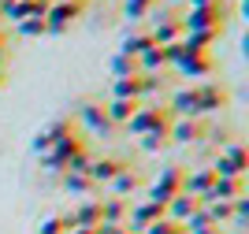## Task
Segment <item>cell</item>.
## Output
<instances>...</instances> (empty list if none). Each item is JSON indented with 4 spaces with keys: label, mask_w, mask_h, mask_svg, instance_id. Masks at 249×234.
Returning <instances> with one entry per match:
<instances>
[{
    "label": "cell",
    "mask_w": 249,
    "mask_h": 234,
    "mask_svg": "<svg viewBox=\"0 0 249 234\" xmlns=\"http://www.w3.org/2000/svg\"><path fill=\"white\" fill-rule=\"evenodd\" d=\"M4 45H8V34H4V30H0V52H4Z\"/></svg>",
    "instance_id": "f546056e"
},
{
    "label": "cell",
    "mask_w": 249,
    "mask_h": 234,
    "mask_svg": "<svg viewBox=\"0 0 249 234\" xmlns=\"http://www.w3.org/2000/svg\"><path fill=\"white\" fill-rule=\"evenodd\" d=\"M0 71H4V52H0Z\"/></svg>",
    "instance_id": "4dcf8cb0"
},
{
    "label": "cell",
    "mask_w": 249,
    "mask_h": 234,
    "mask_svg": "<svg viewBox=\"0 0 249 234\" xmlns=\"http://www.w3.org/2000/svg\"><path fill=\"white\" fill-rule=\"evenodd\" d=\"M149 37H153V45L167 49V45H175V41H182V26H178V22H153V30H149Z\"/></svg>",
    "instance_id": "ac0fdd59"
},
{
    "label": "cell",
    "mask_w": 249,
    "mask_h": 234,
    "mask_svg": "<svg viewBox=\"0 0 249 234\" xmlns=\"http://www.w3.org/2000/svg\"><path fill=\"white\" fill-rule=\"evenodd\" d=\"M138 108H142V101H123V97H112V104H108L104 112H108V119H112V123H126Z\"/></svg>",
    "instance_id": "d6986e66"
},
{
    "label": "cell",
    "mask_w": 249,
    "mask_h": 234,
    "mask_svg": "<svg viewBox=\"0 0 249 234\" xmlns=\"http://www.w3.org/2000/svg\"><path fill=\"white\" fill-rule=\"evenodd\" d=\"M201 208V201L197 197H190V194H175L171 201L164 204V212H167V219H175V223H186L190 216Z\"/></svg>",
    "instance_id": "8fae6325"
},
{
    "label": "cell",
    "mask_w": 249,
    "mask_h": 234,
    "mask_svg": "<svg viewBox=\"0 0 249 234\" xmlns=\"http://www.w3.org/2000/svg\"><path fill=\"white\" fill-rule=\"evenodd\" d=\"M63 190H67V194H78V197H93L101 186H97L86 171H67L63 175Z\"/></svg>",
    "instance_id": "e0dca14e"
},
{
    "label": "cell",
    "mask_w": 249,
    "mask_h": 234,
    "mask_svg": "<svg viewBox=\"0 0 249 234\" xmlns=\"http://www.w3.org/2000/svg\"><path fill=\"white\" fill-rule=\"evenodd\" d=\"M142 234H186V227H182V223H175V219H167V216H164V219L149 223Z\"/></svg>",
    "instance_id": "d4e9b609"
},
{
    "label": "cell",
    "mask_w": 249,
    "mask_h": 234,
    "mask_svg": "<svg viewBox=\"0 0 249 234\" xmlns=\"http://www.w3.org/2000/svg\"><path fill=\"white\" fill-rule=\"evenodd\" d=\"M149 45H153L149 30H130V34L123 37V49H119V52H126V56H142V52H145Z\"/></svg>",
    "instance_id": "ffe728a7"
},
{
    "label": "cell",
    "mask_w": 249,
    "mask_h": 234,
    "mask_svg": "<svg viewBox=\"0 0 249 234\" xmlns=\"http://www.w3.org/2000/svg\"><path fill=\"white\" fill-rule=\"evenodd\" d=\"M205 134H208V126L201 119H171V126H167V142L190 145V142H201Z\"/></svg>",
    "instance_id": "5b68a950"
},
{
    "label": "cell",
    "mask_w": 249,
    "mask_h": 234,
    "mask_svg": "<svg viewBox=\"0 0 249 234\" xmlns=\"http://www.w3.org/2000/svg\"><path fill=\"white\" fill-rule=\"evenodd\" d=\"M0 4H4V0H0Z\"/></svg>",
    "instance_id": "836d02e7"
},
{
    "label": "cell",
    "mask_w": 249,
    "mask_h": 234,
    "mask_svg": "<svg viewBox=\"0 0 249 234\" xmlns=\"http://www.w3.org/2000/svg\"><path fill=\"white\" fill-rule=\"evenodd\" d=\"M126 216H130V201H119V197L101 201V227H123Z\"/></svg>",
    "instance_id": "4fadbf2b"
},
{
    "label": "cell",
    "mask_w": 249,
    "mask_h": 234,
    "mask_svg": "<svg viewBox=\"0 0 249 234\" xmlns=\"http://www.w3.org/2000/svg\"><path fill=\"white\" fill-rule=\"evenodd\" d=\"M156 4H160V0H156Z\"/></svg>",
    "instance_id": "d6a6232c"
},
{
    "label": "cell",
    "mask_w": 249,
    "mask_h": 234,
    "mask_svg": "<svg viewBox=\"0 0 249 234\" xmlns=\"http://www.w3.org/2000/svg\"><path fill=\"white\" fill-rule=\"evenodd\" d=\"M182 34H197V30H223V11L205 8V11H186V19L178 22Z\"/></svg>",
    "instance_id": "277c9868"
},
{
    "label": "cell",
    "mask_w": 249,
    "mask_h": 234,
    "mask_svg": "<svg viewBox=\"0 0 249 234\" xmlns=\"http://www.w3.org/2000/svg\"><path fill=\"white\" fill-rule=\"evenodd\" d=\"M212 182H216L212 167H201V171H186V179H182V194H190V197H205L208 190H212Z\"/></svg>",
    "instance_id": "5bb4252c"
},
{
    "label": "cell",
    "mask_w": 249,
    "mask_h": 234,
    "mask_svg": "<svg viewBox=\"0 0 249 234\" xmlns=\"http://www.w3.org/2000/svg\"><path fill=\"white\" fill-rule=\"evenodd\" d=\"M78 119H82L93 134H112V130H115V123L108 119V112H104V108H97V104H86L82 112H78Z\"/></svg>",
    "instance_id": "2e32d148"
},
{
    "label": "cell",
    "mask_w": 249,
    "mask_h": 234,
    "mask_svg": "<svg viewBox=\"0 0 249 234\" xmlns=\"http://www.w3.org/2000/svg\"><path fill=\"white\" fill-rule=\"evenodd\" d=\"M15 30H19L22 37H41V34H45V15H34V19L15 22Z\"/></svg>",
    "instance_id": "484cf974"
},
{
    "label": "cell",
    "mask_w": 249,
    "mask_h": 234,
    "mask_svg": "<svg viewBox=\"0 0 249 234\" xmlns=\"http://www.w3.org/2000/svg\"><path fill=\"white\" fill-rule=\"evenodd\" d=\"M126 163L119 160V156H97V160H89V167H86V175H89V179H93L97 186L101 182H112L115 175L123 171Z\"/></svg>",
    "instance_id": "ba28073f"
},
{
    "label": "cell",
    "mask_w": 249,
    "mask_h": 234,
    "mask_svg": "<svg viewBox=\"0 0 249 234\" xmlns=\"http://www.w3.org/2000/svg\"><path fill=\"white\" fill-rule=\"evenodd\" d=\"M37 4H41V8H52V4H63V0H37Z\"/></svg>",
    "instance_id": "f1b7e54d"
},
{
    "label": "cell",
    "mask_w": 249,
    "mask_h": 234,
    "mask_svg": "<svg viewBox=\"0 0 249 234\" xmlns=\"http://www.w3.org/2000/svg\"><path fill=\"white\" fill-rule=\"evenodd\" d=\"M182 179H186V167H164V171H160V179L149 186V201L167 204L175 194H182Z\"/></svg>",
    "instance_id": "3957f363"
},
{
    "label": "cell",
    "mask_w": 249,
    "mask_h": 234,
    "mask_svg": "<svg viewBox=\"0 0 249 234\" xmlns=\"http://www.w3.org/2000/svg\"><path fill=\"white\" fill-rule=\"evenodd\" d=\"M112 74H115V78H130V74H142V71H138V56L115 52V56H112Z\"/></svg>",
    "instance_id": "44dd1931"
},
{
    "label": "cell",
    "mask_w": 249,
    "mask_h": 234,
    "mask_svg": "<svg viewBox=\"0 0 249 234\" xmlns=\"http://www.w3.org/2000/svg\"><path fill=\"white\" fill-rule=\"evenodd\" d=\"M104 234H138V231H134V227H126V223H123V227H104Z\"/></svg>",
    "instance_id": "83f0119b"
},
{
    "label": "cell",
    "mask_w": 249,
    "mask_h": 234,
    "mask_svg": "<svg viewBox=\"0 0 249 234\" xmlns=\"http://www.w3.org/2000/svg\"><path fill=\"white\" fill-rule=\"evenodd\" d=\"M223 0H190V8L186 11H205V8H219Z\"/></svg>",
    "instance_id": "4316f807"
},
{
    "label": "cell",
    "mask_w": 249,
    "mask_h": 234,
    "mask_svg": "<svg viewBox=\"0 0 249 234\" xmlns=\"http://www.w3.org/2000/svg\"><path fill=\"white\" fill-rule=\"evenodd\" d=\"M67 231H71V216L67 212H56V216L41 219V234H67Z\"/></svg>",
    "instance_id": "7402d4cb"
},
{
    "label": "cell",
    "mask_w": 249,
    "mask_h": 234,
    "mask_svg": "<svg viewBox=\"0 0 249 234\" xmlns=\"http://www.w3.org/2000/svg\"><path fill=\"white\" fill-rule=\"evenodd\" d=\"M167 126H160V130H149V134H142V149L145 153H160V149H167Z\"/></svg>",
    "instance_id": "603a6c76"
},
{
    "label": "cell",
    "mask_w": 249,
    "mask_h": 234,
    "mask_svg": "<svg viewBox=\"0 0 249 234\" xmlns=\"http://www.w3.org/2000/svg\"><path fill=\"white\" fill-rule=\"evenodd\" d=\"M34 15H45V8L37 0H4L0 4V22H22V19H34Z\"/></svg>",
    "instance_id": "8992f818"
},
{
    "label": "cell",
    "mask_w": 249,
    "mask_h": 234,
    "mask_svg": "<svg viewBox=\"0 0 249 234\" xmlns=\"http://www.w3.org/2000/svg\"><path fill=\"white\" fill-rule=\"evenodd\" d=\"M171 119H175V115L167 112V108H160V104H142V108H138V112L130 115V119H126L123 126H126L130 134H138V138H142V134H149V130L171 126Z\"/></svg>",
    "instance_id": "6da1fadb"
},
{
    "label": "cell",
    "mask_w": 249,
    "mask_h": 234,
    "mask_svg": "<svg viewBox=\"0 0 249 234\" xmlns=\"http://www.w3.org/2000/svg\"><path fill=\"white\" fill-rule=\"evenodd\" d=\"M112 97H123V101H142L145 97V74H130V78H115Z\"/></svg>",
    "instance_id": "9a60e30c"
},
{
    "label": "cell",
    "mask_w": 249,
    "mask_h": 234,
    "mask_svg": "<svg viewBox=\"0 0 249 234\" xmlns=\"http://www.w3.org/2000/svg\"><path fill=\"white\" fill-rule=\"evenodd\" d=\"M108 186H112V197H119V201H126V197H130V194H138V190L145 186V179H142V175H138L134 167H123V171L115 175V179H112V182H108Z\"/></svg>",
    "instance_id": "9c48e42d"
},
{
    "label": "cell",
    "mask_w": 249,
    "mask_h": 234,
    "mask_svg": "<svg viewBox=\"0 0 249 234\" xmlns=\"http://www.w3.org/2000/svg\"><path fill=\"white\" fill-rule=\"evenodd\" d=\"M67 216H71V227H101V201L86 197V201L74 204Z\"/></svg>",
    "instance_id": "7c38bea8"
},
{
    "label": "cell",
    "mask_w": 249,
    "mask_h": 234,
    "mask_svg": "<svg viewBox=\"0 0 249 234\" xmlns=\"http://www.w3.org/2000/svg\"><path fill=\"white\" fill-rule=\"evenodd\" d=\"M194 93H197V112L205 115V112H216V108H223V90H219L216 82H197L194 86Z\"/></svg>",
    "instance_id": "30bf717a"
},
{
    "label": "cell",
    "mask_w": 249,
    "mask_h": 234,
    "mask_svg": "<svg viewBox=\"0 0 249 234\" xmlns=\"http://www.w3.org/2000/svg\"><path fill=\"white\" fill-rule=\"evenodd\" d=\"M86 0H63V4H52L45 8V34H63L74 19H82Z\"/></svg>",
    "instance_id": "7a4b0ae2"
},
{
    "label": "cell",
    "mask_w": 249,
    "mask_h": 234,
    "mask_svg": "<svg viewBox=\"0 0 249 234\" xmlns=\"http://www.w3.org/2000/svg\"><path fill=\"white\" fill-rule=\"evenodd\" d=\"M175 67L186 74V78H197V82H208V78H212V71H216V63H212L208 52H194V56H186V60L175 63Z\"/></svg>",
    "instance_id": "52a82bcc"
},
{
    "label": "cell",
    "mask_w": 249,
    "mask_h": 234,
    "mask_svg": "<svg viewBox=\"0 0 249 234\" xmlns=\"http://www.w3.org/2000/svg\"><path fill=\"white\" fill-rule=\"evenodd\" d=\"M156 8V0H126V8H123V15L130 22H138V19H149V11Z\"/></svg>",
    "instance_id": "cb8c5ba5"
},
{
    "label": "cell",
    "mask_w": 249,
    "mask_h": 234,
    "mask_svg": "<svg viewBox=\"0 0 249 234\" xmlns=\"http://www.w3.org/2000/svg\"><path fill=\"white\" fill-rule=\"evenodd\" d=\"M0 86H4V71H0Z\"/></svg>",
    "instance_id": "1f68e13d"
}]
</instances>
